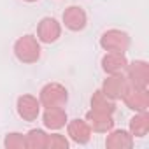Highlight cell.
<instances>
[{"instance_id":"1","label":"cell","mask_w":149,"mask_h":149,"mask_svg":"<svg viewBox=\"0 0 149 149\" xmlns=\"http://www.w3.org/2000/svg\"><path fill=\"white\" fill-rule=\"evenodd\" d=\"M14 53L19 61L33 63L40 58V46L33 35H25L21 39H18V42L14 44Z\"/></svg>"},{"instance_id":"2","label":"cell","mask_w":149,"mask_h":149,"mask_svg":"<svg viewBox=\"0 0 149 149\" xmlns=\"http://www.w3.org/2000/svg\"><path fill=\"white\" fill-rule=\"evenodd\" d=\"M67 90L58 84V83H49L40 90V104L47 109V107H63L67 104Z\"/></svg>"},{"instance_id":"3","label":"cell","mask_w":149,"mask_h":149,"mask_svg":"<svg viewBox=\"0 0 149 149\" xmlns=\"http://www.w3.org/2000/svg\"><path fill=\"white\" fill-rule=\"evenodd\" d=\"M128 44H130L128 33H125L121 30H109L100 39V46L107 53H125Z\"/></svg>"},{"instance_id":"4","label":"cell","mask_w":149,"mask_h":149,"mask_svg":"<svg viewBox=\"0 0 149 149\" xmlns=\"http://www.w3.org/2000/svg\"><path fill=\"white\" fill-rule=\"evenodd\" d=\"M40 112V102L32 95H21L18 98V114L25 121H35Z\"/></svg>"},{"instance_id":"5","label":"cell","mask_w":149,"mask_h":149,"mask_svg":"<svg viewBox=\"0 0 149 149\" xmlns=\"http://www.w3.org/2000/svg\"><path fill=\"white\" fill-rule=\"evenodd\" d=\"M63 23L68 30L79 32L86 26V13L79 6H72L63 13Z\"/></svg>"},{"instance_id":"6","label":"cell","mask_w":149,"mask_h":149,"mask_svg":"<svg viewBox=\"0 0 149 149\" xmlns=\"http://www.w3.org/2000/svg\"><path fill=\"white\" fill-rule=\"evenodd\" d=\"M60 32H61L60 25L54 18H44L39 25V40L46 42V44H51V42L58 40Z\"/></svg>"},{"instance_id":"7","label":"cell","mask_w":149,"mask_h":149,"mask_svg":"<svg viewBox=\"0 0 149 149\" xmlns=\"http://www.w3.org/2000/svg\"><path fill=\"white\" fill-rule=\"evenodd\" d=\"M111 100H116V98H123L125 93H126V79H123L119 74H114L112 77H109L105 83H104V90H102Z\"/></svg>"},{"instance_id":"8","label":"cell","mask_w":149,"mask_h":149,"mask_svg":"<svg viewBox=\"0 0 149 149\" xmlns=\"http://www.w3.org/2000/svg\"><path fill=\"white\" fill-rule=\"evenodd\" d=\"M128 77L133 88L146 90L147 86V63L146 61H135L128 68Z\"/></svg>"},{"instance_id":"9","label":"cell","mask_w":149,"mask_h":149,"mask_svg":"<svg viewBox=\"0 0 149 149\" xmlns=\"http://www.w3.org/2000/svg\"><path fill=\"white\" fill-rule=\"evenodd\" d=\"M126 58L123 56V53H107L104 58H102V68L114 76V74H121L125 68H126Z\"/></svg>"},{"instance_id":"10","label":"cell","mask_w":149,"mask_h":149,"mask_svg":"<svg viewBox=\"0 0 149 149\" xmlns=\"http://www.w3.org/2000/svg\"><path fill=\"white\" fill-rule=\"evenodd\" d=\"M68 135L76 144H88V140L91 137V128L83 119H74L68 125Z\"/></svg>"},{"instance_id":"11","label":"cell","mask_w":149,"mask_h":149,"mask_svg":"<svg viewBox=\"0 0 149 149\" xmlns=\"http://www.w3.org/2000/svg\"><path fill=\"white\" fill-rule=\"evenodd\" d=\"M67 125V114L61 107H47L44 112V126L51 130H60Z\"/></svg>"},{"instance_id":"12","label":"cell","mask_w":149,"mask_h":149,"mask_svg":"<svg viewBox=\"0 0 149 149\" xmlns=\"http://www.w3.org/2000/svg\"><path fill=\"white\" fill-rule=\"evenodd\" d=\"M88 126L93 130V132H107L109 128H112L114 121L111 118V114H104V112H97V111H90L88 116Z\"/></svg>"},{"instance_id":"13","label":"cell","mask_w":149,"mask_h":149,"mask_svg":"<svg viewBox=\"0 0 149 149\" xmlns=\"http://www.w3.org/2000/svg\"><path fill=\"white\" fill-rule=\"evenodd\" d=\"M91 107H93V111L104 112V114H112V112L116 111V104H114L102 90L97 91V93L91 97Z\"/></svg>"},{"instance_id":"14","label":"cell","mask_w":149,"mask_h":149,"mask_svg":"<svg viewBox=\"0 0 149 149\" xmlns=\"http://www.w3.org/2000/svg\"><path fill=\"white\" fill-rule=\"evenodd\" d=\"M132 144H133V139L126 130H116L105 140V146L109 147H132Z\"/></svg>"},{"instance_id":"15","label":"cell","mask_w":149,"mask_h":149,"mask_svg":"<svg viewBox=\"0 0 149 149\" xmlns=\"http://www.w3.org/2000/svg\"><path fill=\"white\" fill-rule=\"evenodd\" d=\"M25 146L26 147H47V133L44 130H39V128H33L26 133L25 137Z\"/></svg>"},{"instance_id":"16","label":"cell","mask_w":149,"mask_h":149,"mask_svg":"<svg viewBox=\"0 0 149 149\" xmlns=\"http://www.w3.org/2000/svg\"><path fill=\"white\" fill-rule=\"evenodd\" d=\"M147 128H149V121H147V116L146 112H142L140 116L133 118L130 121V130H132V137H144L147 133Z\"/></svg>"},{"instance_id":"17","label":"cell","mask_w":149,"mask_h":149,"mask_svg":"<svg viewBox=\"0 0 149 149\" xmlns=\"http://www.w3.org/2000/svg\"><path fill=\"white\" fill-rule=\"evenodd\" d=\"M4 146H6L7 149H13V147H26V146H25V137H23L21 133H16V132L7 133V137H6V140H4Z\"/></svg>"},{"instance_id":"18","label":"cell","mask_w":149,"mask_h":149,"mask_svg":"<svg viewBox=\"0 0 149 149\" xmlns=\"http://www.w3.org/2000/svg\"><path fill=\"white\" fill-rule=\"evenodd\" d=\"M47 147H51V149H54V147L68 149V140L61 133H53V135H47Z\"/></svg>"},{"instance_id":"19","label":"cell","mask_w":149,"mask_h":149,"mask_svg":"<svg viewBox=\"0 0 149 149\" xmlns=\"http://www.w3.org/2000/svg\"><path fill=\"white\" fill-rule=\"evenodd\" d=\"M25 2H35V0H25Z\"/></svg>"}]
</instances>
